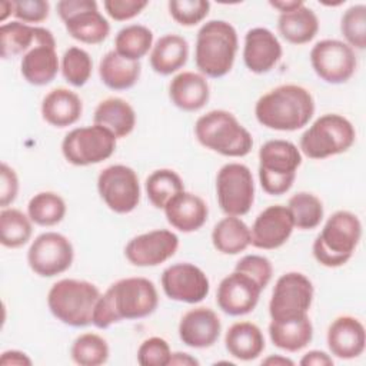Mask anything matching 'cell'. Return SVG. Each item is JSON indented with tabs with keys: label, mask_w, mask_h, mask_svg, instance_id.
Masks as SVG:
<instances>
[{
	"label": "cell",
	"mask_w": 366,
	"mask_h": 366,
	"mask_svg": "<svg viewBox=\"0 0 366 366\" xmlns=\"http://www.w3.org/2000/svg\"><path fill=\"white\" fill-rule=\"evenodd\" d=\"M159 305L154 283L146 277H124L100 295L93 310L92 323L107 329L120 320H134L150 316Z\"/></svg>",
	"instance_id": "1"
},
{
	"label": "cell",
	"mask_w": 366,
	"mask_h": 366,
	"mask_svg": "<svg viewBox=\"0 0 366 366\" xmlns=\"http://www.w3.org/2000/svg\"><path fill=\"white\" fill-rule=\"evenodd\" d=\"M315 114L312 93L297 84L277 86L259 97L254 106L257 122L272 130L295 132L305 127Z\"/></svg>",
	"instance_id": "2"
},
{
	"label": "cell",
	"mask_w": 366,
	"mask_h": 366,
	"mask_svg": "<svg viewBox=\"0 0 366 366\" xmlns=\"http://www.w3.org/2000/svg\"><path fill=\"white\" fill-rule=\"evenodd\" d=\"M239 49L236 29L226 20H209L197 31L194 61L200 74L219 79L226 76L234 63Z\"/></svg>",
	"instance_id": "3"
},
{
	"label": "cell",
	"mask_w": 366,
	"mask_h": 366,
	"mask_svg": "<svg viewBox=\"0 0 366 366\" xmlns=\"http://www.w3.org/2000/svg\"><path fill=\"white\" fill-rule=\"evenodd\" d=\"M197 142L222 156L243 157L253 147L250 132L227 110H210L194 123Z\"/></svg>",
	"instance_id": "4"
},
{
	"label": "cell",
	"mask_w": 366,
	"mask_h": 366,
	"mask_svg": "<svg viewBox=\"0 0 366 366\" xmlns=\"http://www.w3.org/2000/svg\"><path fill=\"white\" fill-rule=\"evenodd\" d=\"M362 239V223L349 210L335 212L313 242L315 259L326 267H339L349 262Z\"/></svg>",
	"instance_id": "5"
},
{
	"label": "cell",
	"mask_w": 366,
	"mask_h": 366,
	"mask_svg": "<svg viewBox=\"0 0 366 366\" xmlns=\"http://www.w3.org/2000/svg\"><path fill=\"white\" fill-rule=\"evenodd\" d=\"M100 292L96 285L79 279H61L47 293V306L51 315L71 327H84L92 323L93 310Z\"/></svg>",
	"instance_id": "6"
},
{
	"label": "cell",
	"mask_w": 366,
	"mask_h": 366,
	"mask_svg": "<svg viewBox=\"0 0 366 366\" xmlns=\"http://www.w3.org/2000/svg\"><path fill=\"white\" fill-rule=\"evenodd\" d=\"M302 164V153L289 140L273 139L259 149V182L262 189L272 196L290 190L296 172Z\"/></svg>",
	"instance_id": "7"
},
{
	"label": "cell",
	"mask_w": 366,
	"mask_h": 366,
	"mask_svg": "<svg viewBox=\"0 0 366 366\" xmlns=\"http://www.w3.org/2000/svg\"><path fill=\"white\" fill-rule=\"evenodd\" d=\"M356 140L350 120L337 113H326L316 119L300 136L302 153L313 160H322L347 152Z\"/></svg>",
	"instance_id": "8"
},
{
	"label": "cell",
	"mask_w": 366,
	"mask_h": 366,
	"mask_svg": "<svg viewBox=\"0 0 366 366\" xmlns=\"http://www.w3.org/2000/svg\"><path fill=\"white\" fill-rule=\"evenodd\" d=\"M116 142V136L103 126L76 127L64 136L61 153L73 166L97 164L114 153Z\"/></svg>",
	"instance_id": "9"
},
{
	"label": "cell",
	"mask_w": 366,
	"mask_h": 366,
	"mask_svg": "<svg viewBox=\"0 0 366 366\" xmlns=\"http://www.w3.org/2000/svg\"><path fill=\"white\" fill-rule=\"evenodd\" d=\"M315 289L307 276L300 272H287L282 274L272 292L269 302V315L274 322L299 319L307 315Z\"/></svg>",
	"instance_id": "10"
},
{
	"label": "cell",
	"mask_w": 366,
	"mask_h": 366,
	"mask_svg": "<svg viewBox=\"0 0 366 366\" xmlns=\"http://www.w3.org/2000/svg\"><path fill=\"white\" fill-rule=\"evenodd\" d=\"M216 197L227 216L249 213L254 202V182L250 169L242 163H226L216 176Z\"/></svg>",
	"instance_id": "11"
},
{
	"label": "cell",
	"mask_w": 366,
	"mask_h": 366,
	"mask_svg": "<svg viewBox=\"0 0 366 366\" xmlns=\"http://www.w3.org/2000/svg\"><path fill=\"white\" fill-rule=\"evenodd\" d=\"M57 14L67 33L80 43L99 44L110 33V24L94 0H61L57 3Z\"/></svg>",
	"instance_id": "12"
},
{
	"label": "cell",
	"mask_w": 366,
	"mask_h": 366,
	"mask_svg": "<svg viewBox=\"0 0 366 366\" xmlns=\"http://www.w3.org/2000/svg\"><path fill=\"white\" fill-rule=\"evenodd\" d=\"M97 190L102 200L114 213H130L140 202L139 177L126 164H112L103 169L97 177Z\"/></svg>",
	"instance_id": "13"
},
{
	"label": "cell",
	"mask_w": 366,
	"mask_h": 366,
	"mask_svg": "<svg viewBox=\"0 0 366 366\" xmlns=\"http://www.w3.org/2000/svg\"><path fill=\"white\" fill-rule=\"evenodd\" d=\"M310 63L315 73L326 83H346L356 71L355 50L342 40L325 39L310 50Z\"/></svg>",
	"instance_id": "14"
},
{
	"label": "cell",
	"mask_w": 366,
	"mask_h": 366,
	"mask_svg": "<svg viewBox=\"0 0 366 366\" xmlns=\"http://www.w3.org/2000/svg\"><path fill=\"white\" fill-rule=\"evenodd\" d=\"M71 242L57 232L39 234L29 247L27 263L41 277H54L64 273L73 263Z\"/></svg>",
	"instance_id": "15"
},
{
	"label": "cell",
	"mask_w": 366,
	"mask_h": 366,
	"mask_svg": "<svg viewBox=\"0 0 366 366\" xmlns=\"http://www.w3.org/2000/svg\"><path fill=\"white\" fill-rule=\"evenodd\" d=\"M162 287L164 295L176 302L199 303L210 290L206 273L193 263H174L162 273Z\"/></svg>",
	"instance_id": "16"
},
{
	"label": "cell",
	"mask_w": 366,
	"mask_h": 366,
	"mask_svg": "<svg viewBox=\"0 0 366 366\" xmlns=\"http://www.w3.org/2000/svg\"><path fill=\"white\" fill-rule=\"evenodd\" d=\"M179 249V237L167 229H156L130 239L124 247L126 259L139 267L159 266Z\"/></svg>",
	"instance_id": "17"
},
{
	"label": "cell",
	"mask_w": 366,
	"mask_h": 366,
	"mask_svg": "<svg viewBox=\"0 0 366 366\" xmlns=\"http://www.w3.org/2000/svg\"><path fill=\"white\" fill-rule=\"evenodd\" d=\"M260 293L262 287L254 279L234 270L219 283L216 303L226 315L243 316L256 307Z\"/></svg>",
	"instance_id": "18"
},
{
	"label": "cell",
	"mask_w": 366,
	"mask_h": 366,
	"mask_svg": "<svg viewBox=\"0 0 366 366\" xmlns=\"http://www.w3.org/2000/svg\"><path fill=\"white\" fill-rule=\"evenodd\" d=\"M295 229L287 206L272 204L257 214L250 229V244L263 250L283 246Z\"/></svg>",
	"instance_id": "19"
},
{
	"label": "cell",
	"mask_w": 366,
	"mask_h": 366,
	"mask_svg": "<svg viewBox=\"0 0 366 366\" xmlns=\"http://www.w3.org/2000/svg\"><path fill=\"white\" fill-rule=\"evenodd\" d=\"M222 332V322L214 310L199 306L187 310L179 322L180 340L193 349L213 346Z\"/></svg>",
	"instance_id": "20"
},
{
	"label": "cell",
	"mask_w": 366,
	"mask_h": 366,
	"mask_svg": "<svg viewBox=\"0 0 366 366\" xmlns=\"http://www.w3.org/2000/svg\"><path fill=\"white\" fill-rule=\"evenodd\" d=\"M282 53V44L273 31L266 27L247 30L243 46V61L252 73L264 74L270 71L279 63Z\"/></svg>",
	"instance_id": "21"
},
{
	"label": "cell",
	"mask_w": 366,
	"mask_h": 366,
	"mask_svg": "<svg viewBox=\"0 0 366 366\" xmlns=\"http://www.w3.org/2000/svg\"><path fill=\"white\" fill-rule=\"evenodd\" d=\"M330 353L339 359H355L360 356L366 346V332L363 323L353 316L336 317L326 335Z\"/></svg>",
	"instance_id": "22"
},
{
	"label": "cell",
	"mask_w": 366,
	"mask_h": 366,
	"mask_svg": "<svg viewBox=\"0 0 366 366\" xmlns=\"http://www.w3.org/2000/svg\"><path fill=\"white\" fill-rule=\"evenodd\" d=\"M163 210L169 224L183 233L199 230L209 216L206 202L200 196L186 190L173 196Z\"/></svg>",
	"instance_id": "23"
},
{
	"label": "cell",
	"mask_w": 366,
	"mask_h": 366,
	"mask_svg": "<svg viewBox=\"0 0 366 366\" xmlns=\"http://www.w3.org/2000/svg\"><path fill=\"white\" fill-rule=\"evenodd\" d=\"M60 69L56 40L41 41L23 54L20 71L24 80L33 86H46L54 80Z\"/></svg>",
	"instance_id": "24"
},
{
	"label": "cell",
	"mask_w": 366,
	"mask_h": 366,
	"mask_svg": "<svg viewBox=\"0 0 366 366\" xmlns=\"http://www.w3.org/2000/svg\"><path fill=\"white\" fill-rule=\"evenodd\" d=\"M172 103L183 112H197L210 99V87L206 77L194 71H180L169 84Z\"/></svg>",
	"instance_id": "25"
},
{
	"label": "cell",
	"mask_w": 366,
	"mask_h": 366,
	"mask_svg": "<svg viewBox=\"0 0 366 366\" xmlns=\"http://www.w3.org/2000/svg\"><path fill=\"white\" fill-rule=\"evenodd\" d=\"M51 40H54L53 33L44 27L30 26L19 20L0 26V46L3 59L24 54L37 43Z\"/></svg>",
	"instance_id": "26"
},
{
	"label": "cell",
	"mask_w": 366,
	"mask_h": 366,
	"mask_svg": "<svg viewBox=\"0 0 366 366\" xmlns=\"http://www.w3.org/2000/svg\"><path fill=\"white\" fill-rule=\"evenodd\" d=\"M83 113L81 99L66 87L50 90L41 102V117L54 127L74 124Z\"/></svg>",
	"instance_id": "27"
},
{
	"label": "cell",
	"mask_w": 366,
	"mask_h": 366,
	"mask_svg": "<svg viewBox=\"0 0 366 366\" xmlns=\"http://www.w3.org/2000/svg\"><path fill=\"white\" fill-rule=\"evenodd\" d=\"M93 122L110 130L116 139H123L129 136L136 126V112L124 99L107 97L97 104Z\"/></svg>",
	"instance_id": "28"
},
{
	"label": "cell",
	"mask_w": 366,
	"mask_h": 366,
	"mask_svg": "<svg viewBox=\"0 0 366 366\" xmlns=\"http://www.w3.org/2000/svg\"><path fill=\"white\" fill-rule=\"evenodd\" d=\"M189 43L179 34L162 36L150 51V66L153 71L162 76H169L179 71L187 61Z\"/></svg>",
	"instance_id": "29"
},
{
	"label": "cell",
	"mask_w": 366,
	"mask_h": 366,
	"mask_svg": "<svg viewBox=\"0 0 366 366\" xmlns=\"http://www.w3.org/2000/svg\"><path fill=\"white\" fill-rule=\"evenodd\" d=\"M224 346L230 356L249 362L259 357L266 345L257 325L252 322H236L224 335Z\"/></svg>",
	"instance_id": "30"
},
{
	"label": "cell",
	"mask_w": 366,
	"mask_h": 366,
	"mask_svg": "<svg viewBox=\"0 0 366 366\" xmlns=\"http://www.w3.org/2000/svg\"><path fill=\"white\" fill-rule=\"evenodd\" d=\"M142 73L139 61L129 60L117 51H107L99 63V76L104 86L112 90H126L133 87Z\"/></svg>",
	"instance_id": "31"
},
{
	"label": "cell",
	"mask_w": 366,
	"mask_h": 366,
	"mask_svg": "<svg viewBox=\"0 0 366 366\" xmlns=\"http://www.w3.org/2000/svg\"><path fill=\"white\" fill-rule=\"evenodd\" d=\"M277 29L282 37L292 44H305L315 39L319 31V19L316 13L307 6L280 13L277 19Z\"/></svg>",
	"instance_id": "32"
},
{
	"label": "cell",
	"mask_w": 366,
	"mask_h": 366,
	"mask_svg": "<svg viewBox=\"0 0 366 366\" xmlns=\"http://www.w3.org/2000/svg\"><path fill=\"white\" fill-rule=\"evenodd\" d=\"M269 336L276 347L286 352H299L312 342L313 325L309 315L283 322L272 320L269 323Z\"/></svg>",
	"instance_id": "33"
},
{
	"label": "cell",
	"mask_w": 366,
	"mask_h": 366,
	"mask_svg": "<svg viewBox=\"0 0 366 366\" xmlns=\"http://www.w3.org/2000/svg\"><path fill=\"white\" fill-rule=\"evenodd\" d=\"M250 229L239 216H226L212 232L214 249L223 254H239L250 246Z\"/></svg>",
	"instance_id": "34"
},
{
	"label": "cell",
	"mask_w": 366,
	"mask_h": 366,
	"mask_svg": "<svg viewBox=\"0 0 366 366\" xmlns=\"http://www.w3.org/2000/svg\"><path fill=\"white\" fill-rule=\"evenodd\" d=\"M153 47V33L143 24H129L120 29L114 39V51L120 56L139 61Z\"/></svg>",
	"instance_id": "35"
},
{
	"label": "cell",
	"mask_w": 366,
	"mask_h": 366,
	"mask_svg": "<svg viewBox=\"0 0 366 366\" xmlns=\"http://www.w3.org/2000/svg\"><path fill=\"white\" fill-rule=\"evenodd\" d=\"M31 219L19 209L6 207L0 212V243L9 249L24 246L33 233Z\"/></svg>",
	"instance_id": "36"
},
{
	"label": "cell",
	"mask_w": 366,
	"mask_h": 366,
	"mask_svg": "<svg viewBox=\"0 0 366 366\" xmlns=\"http://www.w3.org/2000/svg\"><path fill=\"white\" fill-rule=\"evenodd\" d=\"M147 199L156 209H164L167 202L184 190L182 177L172 169H157L144 182Z\"/></svg>",
	"instance_id": "37"
},
{
	"label": "cell",
	"mask_w": 366,
	"mask_h": 366,
	"mask_svg": "<svg viewBox=\"0 0 366 366\" xmlns=\"http://www.w3.org/2000/svg\"><path fill=\"white\" fill-rule=\"evenodd\" d=\"M27 214L34 224L54 226L66 216V202L54 192H40L29 200Z\"/></svg>",
	"instance_id": "38"
},
{
	"label": "cell",
	"mask_w": 366,
	"mask_h": 366,
	"mask_svg": "<svg viewBox=\"0 0 366 366\" xmlns=\"http://www.w3.org/2000/svg\"><path fill=\"white\" fill-rule=\"evenodd\" d=\"M295 227L300 230L316 229L323 219V203L317 196L309 192H299L287 202Z\"/></svg>",
	"instance_id": "39"
},
{
	"label": "cell",
	"mask_w": 366,
	"mask_h": 366,
	"mask_svg": "<svg viewBox=\"0 0 366 366\" xmlns=\"http://www.w3.org/2000/svg\"><path fill=\"white\" fill-rule=\"evenodd\" d=\"M110 355L109 345L97 333H83L77 336L70 347V356L80 366H99L107 362Z\"/></svg>",
	"instance_id": "40"
},
{
	"label": "cell",
	"mask_w": 366,
	"mask_h": 366,
	"mask_svg": "<svg viewBox=\"0 0 366 366\" xmlns=\"http://www.w3.org/2000/svg\"><path fill=\"white\" fill-rule=\"evenodd\" d=\"M61 74L67 83L74 87L84 86L93 70V60L90 54L80 47H69L61 57Z\"/></svg>",
	"instance_id": "41"
},
{
	"label": "cell",
	"mask_w": 366,
	"mask_h": 366,
	"mask_svg": "<svg viewBox=\"0 0 366 366\" xmlns=\"http://www.w3.org/2000/svg\"><path fill=\"white\" fill-rule=\"evenodd\" d=\"M340 31L345 43L352 49L363 50L366 47V6H350L340 19Z\"/></svg>",
	"instance_id": "42"
},
{
	"label": "cell",
	"mask_w": 366,
	"mask_h": 366,
	"mask_svg": "<svg viewBox=\"0 0 366 366\" xmlns=\"http://www.w3.org/2000/svg\"><path fill=\"white\" fill-rule=\"evenodd\" d=\"M167 7L172 19L186 27L199 24L210 11V3L206 0H170Z\"/></svg>",
	"instance_id": "43"
},
{
	"label": "cell",
	"mask_w": 366,
	"mask_h": 366,
	"mask_svg": "<svg viewBox=\"0 0 366 366\" xmlns=\"http://www.w3.org/2000/svg\"><path fill=\"white\" fill-rule=\"evenodd\" d=\"M172 350L169 343L159 336L142 342L137 349V362L142 366H169Z\"/></svg>",
	"instance_id": "44"
},
{
	"label": "cell",
	"mask_w": 366,
	"mask_h": 366,
	"mask_svg": "<svg viewBox=\"0 0 366 366\" xmlns=\"http://www.w3.org/2000/svg\"><path fill=\"white\" fill-rule=\"evenodd\" d=\"M234 270L242 272L252 279L256 280V283L262 287V290L269 285L272 274H273V266L270 260L260 254H246L243 256L234 266Z\"/></svg>",
	"instance_id": "45"
},
{
	"label": "cell",
	"mask_w": 366,
	"mask_h": 366,
	"mask_svg": "<svg viewBox=\"0 0 366 366\" xmlns=\"http://www.w3.org/2000/svg\"><path fill=\"white\" fill-rule=\"evenodd\" d=\"M50 4L46 0H16L13 16L21 23H40L49 17Z\"/></svg>",
	"instance_id": "46"
},
{
	"label": "cell",
	"mask_w": 366,
	"mask_h": 366,
	"mask_svg": "<svg viewBox=\"0 0 366 366\" xmlns=\"http://www.w3.org/2000/svg\"><path fill=\"white\" fill-rule=\"evenodd\" d=\"M149 3L146 0H104L106 13L116 21H126L139 16Z\"/></svg>",
	"instance_id": "47"
},
{
	"label": "cell",
	"mask_w": 366,
	"mask_h": 366,
	"mask_svg": "<svg viewBox=\"0 0 366 366\" xmlns=\"http://www.w3.org/2000/svg\"><path fill=\"white\" fill-rule=\"evenodd\" d=\"M19 193V177L16 172L7 164L1 163L0 166V206L6 209L11 204Z\"/></svg>",
	"instance_id": "48"
},
{
	"label": "cell",
	"mask_w": 366,
	"mask_h": 366,
	"mask_svg": "<svg viewBox=\"0 0 366 366\" xmlns=\"http://www.w3.org/2000/svg\"><path fill=\"white\" fill-rule=\"evenodd\" d=\"M302 366H332L333 359L323 350H309L299 362Z\"/></svg>",
	"instance_id": "49"
},
{
	"label": "cell",
	"mask_w": 366,
	"mask_h": 366,
	"mask_svg": "<svg viewBox=\"0 0 366 366\" xmlns=\"http://www.w3.org/2000/svg\"><path fill=\"white\" fill-rule=\"evenodd\" d=\"M31 359L20 350H6L0 356V365L3 366H30Z\"/></svg>",
	"instance_id": "50"
},
{
	"label": "cell",
	"mask_w": 366,
	"mask_h": 366,
	"mask_svg": "<svg viewBox=\"0 0 366 366\" xmlns=\"http://www.w3.org/2000/svg\"><path fill=\"white\" fill-rule=\"evenodd\" d=\"M170 365H177V366H199V360H197L194 356L189 355V353L176 352V353H172L169 366H170Z\"/></svg>",
	"instance_id": "51"
},
{
	"label": "cell",
	"mask_w": 366,
	"mask_h": 366,
	"mask_svg": "<svg viewBox=\"0 0 366 366\" xmlns=\"http://www.w3.org/2000/svg\"><path fill=\"white\" fill-rule=\"evenodd\" d=\"M269 4L277 9L280 13H287L300 7L305 3L302 0H274V1H269Z\"/></svg>",
	"instance_id": "52"
},
{
	"label": "cell",
	"mask_w": 366,
	"mask_h": 366,
	"mask_svg": "<svg viewBox=\"0 0 366 366\" xmlns=\"http://www.w3.org/2000/svg\"><path fill=\"white\" fill-rule=\"evenodd\" d=\"M262 365L266 366H293L295 362L286 356L282 355H270L266 359L262 360Z\"/></svg>",
	"instance_id": "53"
},
{
	"label": "cell",
	"mask_w": 366,
	"mask_h": 366,
	"mask_svg": "<svg viewBox=\"0 0 366 366\" xmlns=\"http://www.w3.org/2000/svg\"><path fill=\"white\" fill-rule=\"evenodd\" d=\"M9 14H13V1H1L0 3V20L4 21Z\"/></svg>",
	"instance_id": "54"
}]
</instances>
